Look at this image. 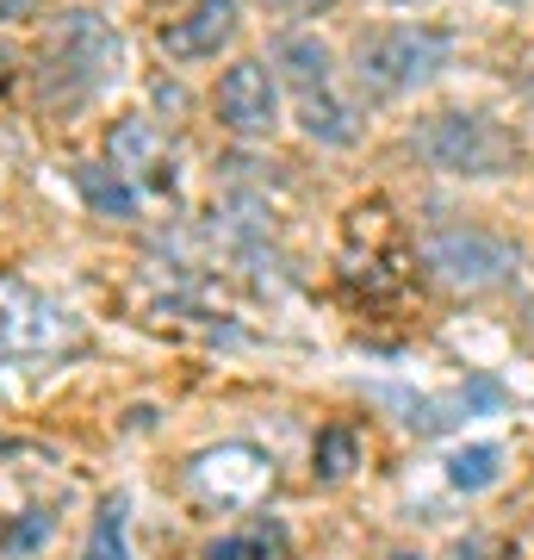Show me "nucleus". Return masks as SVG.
<instances>
[{
	"label": "nucleus",
	"instance_id": "1",
	"mask_svg": "<svg viewBox=\"0 0 534 560\" xmlns=\"http://www.w3.org/2000/svg\"><path fill=\"white\" fill-rule=\"evenodd\" d=\"M38 75L50 101H62V94H69V106L94 101L99 88H112L124 75V38L99 13H62L44 38Z\"/></svg>",
	"mask_w": 534,
	"mask_h": 560
},
{
	"label": "nucleus",
	"instance_id": "2",
	"mask_svg": "<svg viewBox=\"0 0 534 560\" xmlns=\"http://www.w3.org/2000/svg\"><path fill=\"white\" fill-rule=\"evenodd\" d=\"M441 62H448V38L423 32V25H379L355 44V75L379 101H397L423 81H436Z\"/></svg>",
	"mask_w": 534,
	"mask_h": 560
},
{
	"label": "nucleus",
	"instance_id": "3",
	"mask_svg": "<svg viewBox=\"0 0 534 560\" xmlns=\"http://www.w3.org/2000/svg\"><path fill=\"white\" fill-rule=\"evenodd\" d=\"M416 156L429 168L448 175H510L515 168V138L503 125H491L485 113H436V119L416 125Z\"/></svg>",
	"mask_w": 534,
	"mask_h": 560
},
{
	"label": "nucleus",
	"instance_id": "4",
	"mask_svg": "<svg viewBox=\"0 0 534 560\" xmlns=\"http://www.w3.org/2000/svg\"><path fill=\"white\" fill-rule=\"evenodd\" d=\"M423 261H429V275L448 280V287H466V293H485L497 280L515 268V249L491 231H478V224H441L423 237Z\"/></svg>",
	"mask_w": 534,
	"mask_h": 560
},
{
	"label": "nucleus",
	"instance_id": "5",
	"mask_svg": "<svg viewBox=\"0 0 534 560\" xmlns=\"http://www.w3.org/2000/svg\"><path fill=\"white\" fill-rule=\"evenodd\" d=\"M62 342H75V312L38 287L0 280V355H57Z\"/></svg>",
	"mask_w": 534,
	"mask_h": 560
},
{
	"label": "nucleus",
	"instance_id": "6",
	"mask_svg": "<svg viewBox=\"0 0 534 560\" xmlns=\"http://www.w3.org/2000/svg\"><path fill=\"white\" fill-rule=\"evenodd\" d=\"M268 480H274V460L261 455V448H249V442H224V448H212V455L193 460V486L205 492V499H218V504L261 499Z\"/></svg>",
	"mask_w": 534,
	"mask_h": 560
},
{
	"label": "nucleus",
	"instance_id": "7",
	"mask_svg": "<svg viewBox=\"0 0 534 560\" xmlns=\"http://www.w3.org/2000/svg\"><path fill=\"white\" fill-rule=\"evenodd\" d=\"M218 119L237 131V138H261L274 131L280 119V88L268 75V62H230L218 81Z\"/></svg>",
	"mask_w": 534,
	"mask_h": 560
},
{
	"label": "nucleus",
	"instance_id": "8",
	"mask_svg": "<svg viewBox=\"0 0 534 560\" xmlns=\"http://www.w3.org/2000/svg\"><path fill=\"white\" fill-rule=\"evenodd\" d=\"M230 38H237V0H193L180 20L162 25V50H168L175 62L218 57Z\"/></svg>",
	"mask_w": 534,
	"mask_h": 560
},
{
	"label": "nucleus",
	"instance_id": "9",
	"mask_svg": "<svg viewBox=\"0 0 534 560\" xmlns=\"http://www.w3.org/2000/svg\"><path fill=\"white\" fill-rule=\"evenodd\" d=\"M75 194L94 206L99 219H138V187L119 168H99V162H75Z\"/></svg>",
	"mask_w": 534,
	"mask_h": 560
},
{
	"label": "nucleus",
	"instance_id": "10",
	"mask_svg": "<svg viewBox=\"0 0 534 560\" xmlns=\"http://www.w3.org/2000/svg\"><path fill=\"white\" fill-rule=\"evenodd\" d=\"M497 474H503V448L497 442H466V448L448 455V486L454 492H485V486H497Z\"/></svg>",
	"mask_w": 534,
	"mask_h": 560
},
{
	"label": "nucleus",
	"instance_id": "11",
	"mask_svg": "<svg viewBox=\"0 0 534 560\" xmlns=\"http://www.w3.org/2000/svg\"><path fill=\"white\" fill-rule=\"evenodd\" d=\"M280 69L293 81L298 94H317V88H330V50L317 38H286L280 44Z\"/></svg>",
	"mask_w": 534,
	"mask_h": 560
},
{
	"label": "nucleus",
	"instance_id": "12",
	"mask_svg": "<svg viewBox=\"0 0 534 560\" xmlns=\"http://www.w3.org/2000/svg\"><path fill=\"white\" fill-rule=\"evenodd\" d=\"M298 101H305V106H298V119H305V131H311V138H323V143H348V138H355V113H348L330 88L298 94Z\"/></svg>",
	"mask_w": 534,
	"mask_h": 560
},
{
	"label": "nucleus",
	"instance_id": "13",
	"mask_svg": "<svg viewBox=\"0 0 534 560\" xmlns=\"http://www.w3.org/2000/svg\"><path fill=\"white\" fill-rule=\"evenodd\" d=\"M106 150L119 168H156V125L150 119H119L106 131Z\"/></svg>",
	"mask_w": 534,
	"mask_h": 560
},
{
	"label": "nucleus",
	"instance_id": "14",
	"mask_svg": "<svg viewBox=\"0 0 534 560\" xmlns=\"http://www.w3.org/2000/svg\"><path fill=\"white\" fill-rule=\"evenodd\" d=\"M360 460V442L355 430H342V423H330L323 436H317V480H348Z\"/></svg>",
	"mask_w": 534,
	"mask_h": 560
},
{
	"label": "nucleus",
	"instance_id": "15",
	"mask_svg": "<svg viewBox=\"0 0 534 560\" xmlns=\"http://www.w3.org/2000/svg\"><path fill=\"white\" fill-rule=\"evenodd\" d=\"M87 560H131V541H124V499L99 504L94 536H87Z\"/></svg>",
	"mask_w": 534,
	"mask_h": 560
},
{
	"label": "nucleus",
	"instance_id": "16",
	"mask_svg": "<svg viewBox=\"0 0 534 560\" xmlns=\"http://www.w3.org/2000/svg\"><path fill=\"white\" fill-rule=\"evenodd\" d=\"M44 536H50V517L44 511H25V523H13L0 536V555H32V548H44Z\"/></svg>",
	"mask_w": 534,
	"mask_h": 560
},
{
	"label": "nucleus",
	"instance_id": "17",
	"mask_svg": "<svg viewBox=\"0 0 534 560\" xmlns=\"http://www.w3.org/2000/svg\"><path fill=\"white\" fill-rule=\"evenodd\" d=\"M205 560H268V548H261L256 536H224L205 548Z\"/></svg>",
	"mask_w": 534,
	"mask_h": 560
},
{
	"label": "nucleus",
	"instance_id": "18",
	"mask_svg": "<svg viewBox=\"0 0 534 560\" xmlns=\"http://www.w3.org/2000/svg\"><path fill=\"white\" fill-rule=\"evenodd\" d=\"M32 7H38V0H0V20H25Z\"/></svg>",
	"mask_w": 534,
	"mask_h": 560
},
{
	"label": "nucleus",
	"instance_id": "19",
	"mask_svg": "<svg viewBox=\"0 0 534 560\" xmlns=\"http://www.w3.org/2000/svg\"><path fill=\"white\" fill-rule=\"evenodd\" d=\"M397 560H423V555H397Z\"/></svg>",
	"mask_w": 534,
	"mask_h": 560
},
{
	"label": "nucleus",
	"instance_id": "20",
	"mask_svg": "<svg viewBox=\"0 0 534 560\" xmlns=\"http://www.w3.org/2000/svg\"><path fill=\"white\" fill-rule=\"evenodd\" d=\"M503 7H522V0H503Z\"/></svg>",
	"mask_w": 534,
	"mask_h": 560
}]
</instances>
